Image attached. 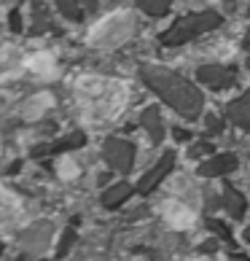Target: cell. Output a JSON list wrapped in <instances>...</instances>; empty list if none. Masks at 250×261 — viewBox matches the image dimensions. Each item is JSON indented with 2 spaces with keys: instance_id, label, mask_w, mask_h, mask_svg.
Here are the masks:
<instances>
[{
  "instance_id": "1",
  "label": "cell",
  "mask_w": 250,
  "mask_h": 261,
  "mask_svg": "<svg viewBox=\"0 0 250 261\" xmlns=\"http://www.w3.org/2000/svg\"><path fill=\"white\" fill-rule=\"evenodd\" d=\"M73 94L78 97L81 116L94 127H102L124 111L127 105V86L121 81L100 79V75H81L73 81Z\"/></svg>"
},
{
  "instance_id": "2",
  "label": "cell",
  "mask_w": 250,
  "mask_h": 261,
  "mask_svg": "<svg viewBox=\"0 0 250 261\" xmlns=\"http://www.w3.org/2000/svg\"><path fill=\"white\" fill-rule=\"evenodd\" d=\"M132 24L129 14H110L89 33V43H121L132 33Z\"/></svg>"
},
{
  "instance_id": "3",
  "label": "cell",
  "mask_w": 250,
  "mask_h": 261,
  "mask_svg": "<svg viewBox=\"0 0 250 261\" xmlns=\"http://www.w3.org/2000/svg\"><path fill=\"white\" fill-rule=\"evenodd\" d=\"M161 216H164V221L172 224L175 229H186V226L194 224V213L186 205H180V202H164V205H161Z\"/></svg>"
},
{
  "instance_id": "4",
  "label": "cell",
  "mask_w": 250,
  "mask_h": 261,
  "mask_svg": "<svg viewBox=\"0 0 250 261\" xmlns=\"http://www.w3.org/2000/svg\"><path fill=\"white\" fill-rule=\"evenodd\" d=\"M19 65H22V54H19V49H14V46L0 49V81L8 79V75H14L19 70Z\"/></svg>"
},
{
  "instance_id": "5",
  "label": "cell",
  "mask_w": 250,
  "mask_h": 261,
  "mask_svg": "<svg viewBox=\"0 0 250 261\" xmlns=\"http://www.w3.org/2000/svg\"><path fill=\"white\" fill-rule=\"evenodd\" d=\"M16 213H19V202H16L11 194H8L3 186H0V226L11 224Z\"/></svg>"
},
{
  "instance_id": "6",
  "label": "cell",
  "mask_w": 250,
  "mask_h": 261,
  "mask_svg": "<svg viewBox=\"0 0 250 261\" xmlns=\"http://www.w3.org/2000/svg\"><path fill=\"white\" fill-rule=\"evenodd\" d=\"M27 67H30L33 73H51L54 70V57L51 54H35L27 60Z\"/></svg>"
},
{
  "instance_id": "7",
  "label": "cell",
  "mask_w": 250,
  "mask_h": 261,
  "mask_svg": "<svg viewBox=\"0 0 250 261\" xmlns=\"http://www.w3.org/2000/svg\"><path fill=\"white\" fill-rule=\"evenodd\" d=\"M49 94H38V97H33L30 102H33V108H30V105H27V111H24V116H30V119H35V116L38 113H41L43 108H46V105H49Z\"/></svg>"
}]
</instances>
